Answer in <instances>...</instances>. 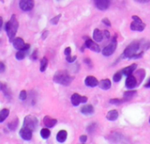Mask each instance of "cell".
<instances>
[{
  "label": "cell",
  "instance_id": "d6a6232c",
  "mask_svg": "<svg viewBox=\"0 0 150 144\" xmlns=\"http://www.w3.org/2000/svg\"><path fill=\"white\" fill-rule=\"evenodd\" d=\"M20 99L21 100H22V101H24V100H26L27 99V92L25 91V90H22L21 92V93H20Z\"/></svg>",
  "mask_w": 150,
  "mask_h": 144
},
{
  "label": "cell",
  "instance_id": "7a4b0ae2",
  "mask_svg": "<svg viewBox=\"0 0 150 144\" xmlns=\"http://www.w3.org/2000/svg\"><path fill=\"white\" fill-rule=\"evenodd\" d=\"M73 78H74L70 76L66 70H58L55 73L53 80H54V82H56L59 85L68 86L72 82Z\"/></svg>",
  "mask_w": 150,
  "mask_h": 144
},
{
  "label": "cell",
  "instance_id": "7dc6e473",
  "mask_svg": "<svg viewBox=\"0 0 150 144\" xmlns=\"http://www.w3.org/2000/svg\"><path fill=\"white\" fill-rule=\"evenodd\" d=\"M145 87H146V88H150V78H149V80L147 81V83L145 85Z\"/></svg>",
  "mask_w": 150,
  "mask_h": 144
},
{
  "label": "cell",
  "instance_id": "d6986e66",
  "mask_svg": "<svg viewBox=\"0 0 150 144\" xmlns=\"http://www.w3.org/2000/svg\"><path fill=\"white\" fill-rule=\"evenodd\" d=\"M98 85L103 90H109L111 87V82L109 79H103Z\"/></svg>",
  "mask_w": 150,
  "mask_h": 144
},
{
  "label": "cell",
  "instance_id": "4316f807",
  "mask_svg": "<svg viewBox=\"0 0 150 144\" xmlns=\"http://www.w3.org/2000/svg\"><path fill=\"white\" fill-rule=\"evenodd\" d=\"M47 66H48V59L46 57H43L42 60H41V66H40V70L42 72L45 71L46 69H47Z\"/></svg>",
  "mask_w": 150,
  "mask_h": 144
},
{
  "label": "cell",
  "instance_id": "cb8c5ba5",
  "mask_svg": "<svg viewBox=\"0 0 150 144\" xmlns=\"http://www.w3.org/2000/svg\"><path fill=\"white\" fill-rule=\"evenodd\" d=\"M136 93H137L136 91H128V92H125L124 93V100L125 101H130L136 95Z\"/></svg>",
  "mask_w": 150,
  "mask_h": 144
},
{
  "label": "cell",
  "instance_id": "9a60e30c",
  "mask_svg": "<svg viewBox=\"0 0 150 144\" xmlns=\"http://www.w3.org/2000/svg\"><path fill=\"white\" fill-rule=\"evenodd\" d=\"M136 68H137V64L133 63V64H132V65H130V66H128V67L123 69H122V73H123L124 75H125V76L132 75V74L133 73V71L136 69Z\"/></svg>",
  "mask_w": 150,
  "mask_h": 144
},
{
  "label": "cell",
  "instance_id": "74e56055",
  "mask_svg": "<svg viewBox=\"0 0 150 144\" xmlns=\"http://www.w3.org/2000/svg\"><path fill=\"white\" fill-rule=\"evenodd\" d=\"M87 140H88V136L87 135H81V137H80V141L81 142V143H85L86 141H87Z\"/></svg>",
  "mask_w": 150,
  "mask_h": 144
},
{
  "label": "cell",
  "instance_id": "8992f818",
  "mask_svg": "<svg viewBox=\"0 0 150 144\" xmlns=\"http://www.w3.org/2000/svg\"><path fill=\"white\" fill-rule=\"evenodd\" d=\"M117 38L116 37H113L112 40H111V41H110V43L107 47H105L103 48V50L102 52L103 55L104 56H110V55H111L115 52V50L117 48Z\"/></svg>",
  "mask_w": 150,
  "mask_h": 144
},
{
  "label": "cell",
  "instance_id": "7402d4cb",
  "mask_svg": "<svg viewBox=\"0 0 150 144\" xmlns=\"http://www.w3.org/2000/svg\"><path fill=\"white\" fill-rule=\"evenodd\" d=\"M9 113H10V111L7 108H4L0 111V123L4 122L7 119V117L9 116Z\"/></svg>",
  "mask_w": 150,
  "mask_h": 144
},
{
  "label": "cell",
  "instance_id": "ab89813d",
  "mask_svg": "<svg viewBox=\"0 0 150 144\" xmlns=\"http://www.w3.org/2000/svg\"><path fill=\"white\" fill-rule=\"evenodd\" d=\"M71 49L70 47H67V48L64 49V55H65L66 56L70 55H71Z\"/></svg>",
  "mask_w": 150,
  "mask_h": 144
},
{
  "label": "cell",
  "instance_id": "5bb4252c",
  "mask_svg": "<svg viewBox=\"0 0 150 144\" xmlns=\"http://www.w3.org/2000/svg\"><path fill=\"white\" fill-rule=\"evenodd\" d=\"M57 123V120L56 119H52L50 116H45L43 118V124L47 127H53Z\"/></svg>",
  "mask_w": 150,
  "mask_h": 144
},
{
  "label": "cell",
  "instance_id": "f35d334b",
  "mask_svg": "<svg viewBox=\"0 0 150 144\" xmlns=\"http://www.w3.org/2000/svg\"><path fill=\"white\" fill-rule=\"evenodd\" d=\"M5 70H6V65L0 62V73H3Z\"/></svg>",
  "mask_w": 150,
  "mask_h": 144
},
{
  "label": "cell",
  "instance_id": "836d02e7",
  "mask_svg": "<svg viewBox=\"0 0 150 144\" xmlns=\"http://www.w3.org/2000/svg\"><path fill=\"white\" fill-rule=\"evenodd\" d=\"M95 128H96V124L95 123H92L90 126L88 127V132L90 133V134H92L95 131Z\"/></svg>",
  "mask_w": 150,
  "mask_h": 144
},
{
  "label": "cell",
  "instance_id": "4dcf8cb0",
  "mask_svg": "<svg viewBox=\"0 0 150 144\" xmlns=\"http://www.w3.org/2000/svg\"><path fill=\"white\" fill-rule=\"evenodd\" d=\"M110 103L112 105H116V106H119L123 103V100L119 99H111L110 100Z\"/></svg>",
  "mask_w": 150,
  "mask_h": 144
},
{
  "label": "cell",
  "instance_id": "e0dca14e",
  "mask_svg": "<svg viewBox=\"0 0 150 144\" xmlns=\"http://www.w3.org/2000/svg\"><path fill=\"white\" fill-rule=\"evenodd\" d=\"M81 113L85 114V115H91L94 113L95 112V109H94V106H91V105H87V106H84L81 110Z\"/></svg>",
  "mask_w": 150,
  "mask_h": 144
},
{
  "label": "cell",
  "instance_id": "5b68a950",
  "mask_svg": "<svg viewBox=\"0 0 150 144\" xmlns=\"http://www.w3.org/2000/svg\"><path fill=\"white\" fill-rule=\"evenodd\" d=\"M37 125H38V120H37L36 117H35L33 115H28V116L25 117L23 127H28L29 129L34 131L37 127Z\"/></svg>",
  "mask_w": 150,
  "mask_h": 144
},
{
  "label": "cell",
  "instance_id": "ee69618b",
  "mask_svg": "<svg viewBox=\"0 0 150 144\" xmlns=\"http://www.w3.org/2000/svg\"><path fill=\"white\" fill-rule=\"evenodd\" d=\"M134 1H136L138 3H147L150 1V0H134Z\"/></svg>",
  "mask_w": 150,
  "mask_h": 144
},
{
  "label": "cell",
  "instance_id": "277c9868",
  "mask_svg": "<svg viewBox=\"0 0 150 144\" xmlns=\"http://www.w3.org/2000/svg\"><path fill=\"white\" fill-rule=\"evenodd\" d=\"M132 20L133 21L131 23V29L132 31H138V32H142L145 27H146V24L140 20L139 17L136 16V15H133L132 17Z\"/></svg>",
  "mask_w": 150,
  "mask_h": 144
},
{
  "label": "cell",
  "instance_id": "6da1fadb",
  "mask_svg": "<svg viewBox=\"0 0 150 144\" xmlns=\"http://www.w3.org/2000/svg\"><path fill=\"white\" fill-rule=\"evenodd\" d=\"M18 28H19V22L16 19V16L13 14L11 20L8 22H6L5 25V30L6 31V34L9 37V41L11 42L14 40Z\"/></svg>",
  "mask_w": 150,
  "mask_h": 144
},
{
  "label": "cell",
  "instance_id": "44dd1931",
  "mask_svg": "<svg viewBox=\"0 0 150 144\" xmlns=\"http://www.w3.org/2000/svg\"><path fill=\"white\" fill-rule=\"evenodd\" d=\"M145 75H146V71H145V69H139V70L136 72L135 77H136L137 80H139L138 85H139V84L141 83V81H143V79H144V78H145Z\"/></svg>",
  "mask_w": 150,
  "mask_h": 144
},
{
  "label": "cell",
  "instance_id": "7bdbcfd3",
  "mask_svg": "<svg viewBox=\"0 0 150 144\" xmlns=\"http://www.w3.org/2000/svg\"><path fill=\"white\" fill-rule=\"evenodd\" d=\"M31 58L34 59V60H36V58H37V50H35V51L33 52V55H32Z\"/></svg>",
  "mask_w": 150,
  "mask_h": 144
},
{
  "label": "cell",
  "instance_id": "ba28073f",
  "mask_svg": "<svg viewBox=\"0 0 150 144\" xmlns=\"http://www.w3.org/2000/svg\"><path fill=\"white\" fill-rule=\"evenodd\" d=\"M35 6L34 0H21L20 1V8L24 12L31 11Z\"/></svg>",
  "mask_w": 150,
  "mask_h": 144
},
{
  "label": "cell",
  "instance_id": "8d00e7d4",
  "mask_svg": "<svg viewBox=\"0 0 150 144\" xmlns=\"http://www.w3.org/2000/svg\"><path fill=\"white\" fill-rule=\"evenodd\" d=\"M102 22H103V23L104 25L108 26V27H110V26H111V23H110V20H109V19H107V18L103 19V20H102Z\"/></svg>",
  "mask_w": 150,
  "mask_h": 144
},
{
  "label": "cell",
  "instance_id": "d4e9b609",
  "mask_svg": "<svg viewBox=\"0 0 150 144\" xmlns=\"http://www.w3.org/2000/svg\"><path fill=\"white\" fill-rule=\"evenodd\" d=\"M28 50L29 49H28V50H24V49H22V50H18V52L16 53V55H15V56H16V59L17 60H23L25 57H26V55H28Z\"/></svg>",
  "mask_w": 150,
  "mask_h": 144
},
{
  "label": "cell",
  "instance_id": "b9f144b4",
  "mask_svg": "<svg viewBox=\"0 0 150 144\" xmlns=\"http://www.w3.org/2000/svg\"><path fill=\"white\" fill-rule=\"evenodd\" d=\"M48 34H49V31H48V30H45V31L43 32L42 35V40H45L46 37L48 36Z\"/></svg>",
  "mask_w": 150,
  "mask_h": 144
},
{
  "label": "cell",
  "instance_id": "52a82bcc",
  "mask_svg": "<svg viewBox=\"0 0 150 144\" xmlns=\"http://www.w3.org/2000/svg\"><path fill=\"white\" fill-rule=\"evenodd\" d=\"M13 44L14 48H16L17 50H28L30 48V45L28 43H25L22 38H16L13 41Z\"/></svg>",
  "mask_w": 150,
  "mask_h": 144
},
{
  "label": "cell",
  "instance_id": "603a6c76",
  "mask_svg": "<svg viewBox=\"0 0 150 144\" xmlns=\"http://www.w3.org/2000/svg\"><path fill=\"white\" fill-rule=\"evenodd\" d=\"M117 117H118V113H117V110H111V111H110L107 113V116H106L107 120H111V121L116 120L117 119Z\"/></svg>",
  "mask_w": 150,
  "mask_h": 144
},
{
  "label": "cell",
  "instance_id": "60d3db41",
  "mask_svg": "<svg viewBox=\"0 0 150 144\" xmlns=\"http://www.w3.org/2000/svg\"><path fill=\"white\" fill-rule=\"evenodd\" d=\"M144 55V52H139V53H137L134 56H133V59H139L140 57H142Z\"/></svg>",
  "mask_w": 150,
  "mask_h": 144
},
{
  "label": "cell",
  "instance_id": "4fadbf2b",
  "mask_svg": "<svg viewBox=\"0 0 150 144\" xmlns=\"http://www.w3.org/2000/svg\"><path fill=\"white\" fill-rule=\"evenodd\" d=\"M85 85L87 86H88V87H96V86H97L99 85V82L95 77L88 76L85 79Z\"/></svg>",
  "mask_w": 150,
  "mask_h": 144
},
{
  "label": "cell",
  "instance_id": "83f0119b",
  "mask_svg": "<svg viewBox=\"0 0 150 144\" xmlns=\"http://www.w3.org/2000/svg\"><path fill=\"white\" fill-rule=\"evenodd\" d=\"M41 136L43 139H48L50 136V131L48 128H42L41 130Z\"/></svg>",
  "mask_w": 150,
  "mask_h": 144
},
{
  "label": "cell",
  "instance_id": "f1b7e54d",
  "mask_svg": "<svg viewBox=\"0 0 150 144\" xmlns=\"http://www.w3.org/2000/svg\"><path fill=\"white\" fill-rule=\"evenodd\" d=\"M122 75H123L122 71H117V73L113 76L114 82H119L121 80V78H122Z\"/></svg>",
  "mask_w": 150,
  "mask_h": 144
},
{
  "label": "cell",
  "instance_id": "d590c367",
  "mask_svg": "<svg viewBox=\"0 0 150 144\" xmlns=\"http://www.w3.org/2000/svg\"><path fill=\"white\" fill-rule=\"evenodd\" d=\"M103 38H105V39H110V32L109 31H107V30H103Z\"/></svg>",
  "mask_w": 150,
  "mask_h": 144
},
{
  "label": "cell",
  "instance_id": "681fc988",
  "mask_svg": "<svg viewBox=\"0 0 150 144\" xmlns=\"http://www.w3.org/2000/svg\"><path fill=\"white\" fill-rule=\"evenodd\" d=\"M2 85H3V84L0 83V91H2Z\"/></svg>",
  "mask_w": 150,
  "mask_h": 144
},
{
  "label": "cell",
  "instance_id": "ac0fdd59",
  "mask_svg": "<svg viewBox=\"0 0 150 144\" xmlns=\"http://www.w3.org/2000/svg\"><path fill=\"white\" fill-rule=\"evenodd\" d=\"M67 139V132L65 130H60L57 134V141L60 143L64 142Z\"/></svg>",
  "mask_w": 150,
  "mask_h": 144
},
{
  "label": "cell",
  "instance_id": "f546056e",
  "mask_svg": "<svg viewBox=\"0 0 150 144\" xmlns=\"http://www.w3.org/2000/svg\"><path fill=\"white\" fill-rule=\"evenodd\" d=\"M2 91L4 92L5 95H6L7 98H10L11 93H10V91H9V89H8V87H7V85H6V84L2 85Z\"/></svg>",
  "mask_w": 150,
  "mask_h": 144
},
{
  "label": "cell",
  "instance_id": "30bf717a",
  "mask_svg": "<svg viewBox=\"0 0 150 144\" xmlns=\"http://www.w3.org/2000/svg\"><path fill=\"white\" fill-rule=\"evenodd\" d=\"M32 130L29 129L28 127H23L21 131H20V135L21 137L25 140V141H30L32 139Z\"/></svg>",
  "mask_w": 150,
  "mask_h": 144
},
{
  "label": "cell",
  "instance_id": "f907efd6",
  "mask_svg": "<svg viewBox=\"0 0 150 144\" xmlns=\"http://www.w3.org/2000/svg\"><path fill=\"white\" fill-rule=\"evenodd\" d=\"M149 123H150V119H149Z\"/></svg>",
  "mask_w": 150,
  "mask_h": 144
},
{
  "label": "cell",
  "instance_id": "f6af8a7d",
  "mask_svg": "<svg viewBox=\"0 0 150 144\" xmlns=\"http://www.w3.org/2000/svg\"><path fill=\"white\" fill-rule=\"evenodd\" d=\"M87 101H88V98L85 96H82L81 97V103H86Z\"/></svg>",
  "mask_w": 150,
  "mask_h": 144
},
{
  "label": "cell",
  "instance_id": "484cf974",
  "mask_svg": "<svg viewBox=\"0 0 150 144\" xmlns=\"http://www.w3.org/2000/svg\"><path fill=\"white\" fill-rule=\"evenodd\" d=\"M18 124H19V120L16 118L14 120L11 121V122L8 124V128H9L11 131H14V130L17 128V127H18Z\"/></svg>",
  "mask_w": 150,
  "mask_h": 144
},
{
  "label": "cell",
  "instance_id": "7c38bea8",
  "mask_svg": "<svg viewBox=\"0 0 150 144\" xmlns=\"http://www.w3.org/2000/svg\"><path fill=\"white\" fill-rule=\"evenodd\" d=\"M136 85H138V82H137V78L136 77L132 76V75H129L127 76V78L125 80V86L128 89H132L134 88Z\"/></svg>",
  "mask_w": 150,
  "mask_h": 144
},
{
  "label": "cell",
  "instance_id": "bcb514c9",
  "mask_svg": "<svg viewBox=\"0 0 150 144\" xmlns=\"http://www.w3.org/2000/svg\"><path fill=\"white\" fill-rule=\"evenodd\" d=\"M84 62H85L86 63H88V64H91V61H90L89 58H85V59H84Z\"/></svg>",
  "mask_w": 150,
  "mask_h": 144
},
{
  "label": "cell",
  "instance_id": "2e32d148",
  "mask_svg": "<svg viewBox=\"0 0 150 144\" xmlns=\"http://www.w3.org/2000/svg\"><path fill=\"white\" fill-rule=\"evenodd\" d=\"M71 102L74 106H78L81 103V96L78 93H74L71 97Z\"/></svg>",
  "mask_w": 150,
  "mask_h": 144
},
{
  "label": "cell",
  "instance_id": "c3c4849f",
  "mask_svg": "<svg viewBox=\"0 0 150 144\" xmlns=\"http://www.w3.org/2000/svg\"><path fill=\"white\" fill-rule=\"evenodd\" d=\"M2 26H3V19L2 17H0V28L2 27Z\"/></svg>",
  "mask_w": 150,
  "mask_h": 144
},
{
  "label": "cell",
  "instance_id": "1f68e13d",
  "mask_svg": "<svg viewBox=\"0 0 150 144\" xmlns=\"http://www.w3.org/2000/svg\"><path fill=\"white\" fill-rule=\"evenodd\" d=\"M60 18H61V14L57 15L56 17H54L53 19H51V20H50V23H51V24H53V25H57V24L58 23V21H59Z\"/></svg>",
  "mask_w": 150,
  "mask_h": 144
},
{
  "label": "cell",
  "instance_id": "9c48e42d",
  "mask_svg": "<svg viewBox=\"0 0 150 144\" xmlns=\"http://www.w3.org/2000/svg\"><path fill=\"white\" fill-rule=\"evenodd\" d=\"M84 48H89L91 50H93L94 52H100V47L97 45V43L94 42L91 39H89L88 37H87V41L84 44Z\"/></svg>",
  "mask_w": 150,
  "mask_h": 144
},
{
  "label": "cell",
  "instance_id": "ffe728a7",
  "mask_svg": "<svg viewBox=\"0 0 150 144\" xmlns=\"http://www.w3.org/2000/svg\"><path fill=\"white\" fill-rule=\"evenodd\" d=\"M93 37H94V40L97 42H100L103 41V32H101L98 28L95 29L94 31V34H93Z\"/></svg>",
  "mask_w": 150,
  "mask_h": 144
},
{
  "label": "cell",
  "instance_id": "3957f363",
  "mask_svg": "<svg viewBox=\"0 0 150 144\" xmlns=\"http://www.w3.org/2000/svg\"><path fill=\"white\" fill-rule=\"evenodd\" d=\"M140 47V44L139 41H133L132 42L124 51L122 55V58H127V59H133V56L138 53V50Z\"/></svg>",
  "mask_w": 150,
  "mask_h": 144
},
{
  "label": "cell",
  "instance_id": "e575fe53",
  "mask_svg": "<svg viewBox=\"0 0 150 144\" xmlns=\"http://www.w3.org/2000/svg\"><path fill=\"white\" fill-rule=\"evenodd\" d=\"M76 58H77L76 55H73V56L68 55V56H66V61H67L68 62H73L75 60H76Z\"/></svg>",
  "mask_w": 150,
  "mask_h": 144
},
{
  "label": "cell",
  "instance_id": "8fae6325",
  "mask_svg": "<svg viewBox=\"0 0 150 144\" xmlns=\"http://www.w3.org/2000/svg\"><path fill=\"white\" fill-rule=\"evenodd\" d=\"M95 5L99 10L105 11L110 6V0H95Z\"/></svg>",
  "mask_w": 150,
  "mask_h": 144
}]
</instances>
